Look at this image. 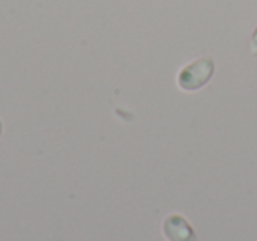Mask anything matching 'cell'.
I'll use <instances>...</instances> for the list:
<instances>
[{
    "instance_id": "cell-1",
    "label": "cell",
    "mask_w": 257,
    "mask_h": 241,
    "mask_svg": "<svg viewBox=\"0 0 257 241\" xmlns=\"http://www.w3.org/2000/svg\"><path fill=\"white\" fill-rule=\"evenodd\" d=\"M215 72V64L210 57H201L197 60L187 64L182 71L178 72V86L185 92H196L203 88L211 79Z\"/></svg>"
},
{
    "instance_id": "cell-2",
    "label": "cell",
    "mask_w": 257,
    "mask_h": 241,
    "mask_svg": "<svg viewBox=\"0 0 257 241\" xmlns=\"http://www.w3.org/2000/svg\"><path fill=\"white\" fill-rule=\"evenodd\" d=\"M164 236L169 241H197L192 225L182 215H169L164 220Z\"/></svg>"
},
{
    "instance_id": "cell-3",
    "label": "cell",
    "mask_w": 257,
    "mask_h": 241,
    "mask_svg": "<svg viewBox=\"0 0 257 241\" xmlns=\"http://www.w3.org/2000/svg\"><path fill=\"white\" fill-rule=\"evenodd\" d=\"M250 50H252L253 55H257V29H255V32H253V36H252V44H250Z\"/></svg>"
},
{
    "instance_id": "cell-4",
    "label": "cell",
    "mask_w": 257,
    "mask_h": 241,
    "mask_svg": "<svg viewBox=\"0 0 257 241\" xmlns=\"http://www.w3.org/2000/svg\"><path fill=\"white\" fill-rule=\"evenodd\" d=\"M0 131H2V125H0Z\"/></svg>"
}]
</instances>
